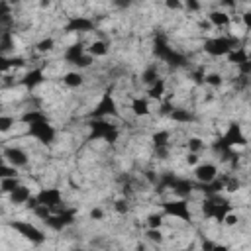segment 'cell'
<instances>
[{
	"label": "cell",
	"instance_id": "2",
	"mask_svg": "<svg viewBox=\"0 0 251 251\" xmlns=\"http://www.w3.org/2000/svg\"><path fill=\"white\" fill-rule=\"evenodd\" d=\"M61 82H63L65 88L75 90V88H80V86L86 84V75L82 71H76V69L75 71H67V73L61 75Z\"/></svg>",
	"mask_w": 251,
	"mask_h": 251
},
{
	"label": "cell",
	"instance_id": "5",
	"mask_svg": "<svg viewBox=\"0 0 251 251\" xmlns=\"http://www.w3.org/2000/svg\"><path fill=\"white\" fill-rule=\"evenodd\" d=\"M71 251H86V249H82V247H73Z\"/></svg>",
	"mask_w": 251,
	"mask_h": 251
},
{
	"label": "cell",
	"instance_id": "1",
	"mask_svg": "<svg viewBox=\"0 0 251 251\" xmlns=\"http://www.w3.org/2000/svg\"><path fill=\"white\" fill-rule=\"evenodd\" d=\"M218 173H220V167H218L216 163H212V161H204V163H200L196 169H192L194 180H196L198 184H202V186L212 184V182L218 178Z\"/></svg>",
	"mask_w": 251,
	"mask_h": 251
},
{
	"label": "cell",
	"instance_id": "3",
	"mask_svg": "<svg viewBox=\"0 0 251 251\" xmlns=\"http://www.w3.org/2000/svg\"><path fill=\"white\" fill-rule=\"evenodd\" d=\"M86 53L94 59H106L108 53H110V41L108 39H102V37H96L88 47H86Z\"/></svg>",
	"mask_w": 251,
	"mask_h": 251
},
{
	"label": "cell",
	"instance_id": "4",
	"mask_svg": "<svg viewBox=\"0 0 251 251\" xmlns=\"http://www.w3.org/2000/svg\"><path fill=\"white\" fill-rule=\"evenodd\" d=\"M104 210L100 208V206H94V208H90V212H88V218L92 220V222H102L104 220Z\"/></svg>",
	"mask_w": 251,
	"mask_h": 251
}]
</instances>
